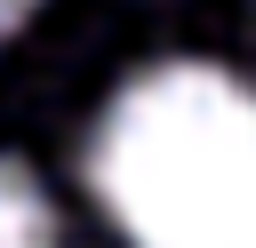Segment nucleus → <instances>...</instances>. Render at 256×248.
<instances>
[{"label":"nucleus","instance_id":"nucleus-3","mask_svg":"<svg viewBox=\"0 0 256 248\" xmlns=\"http://www.w3.org/2000/svg\"><path fill=\"white\" fill-rule=\"evenodd\" d=\"M32 8H40V0H0V40H8V32H16V24L32 16Z\"/></svg>","mask_w":256,"mask_h":248},{"label":"nucleus","instance_id":"nucleus-1","mask_svg":"<svg viewBox=\"0 0 256 248\" xmlns=\"http://www.w3.org/2000/svg\"><path fill=\"white\" fill-rule=\"evenodd\" d=\"M128 248H256V88L216 64L136 72L88 152Z\"/></svg>","mask_w":256,"mask_h":248},{"label":"nucleus","instance_id":"nucleus-2","mask_svg":"<svg viewBox=\"0 0 256 248\" xmlns=\"http://www.w3.org/2000/svg\"><path fill=\"white\" fill-rule=\"evenodd\" d=\"M0 248H64V240H56L48 200H40V192H32V176H16L8 160H0Z\"/></svg>","mask_w":256,"mask_h":248}]
</instances>
